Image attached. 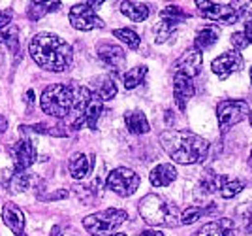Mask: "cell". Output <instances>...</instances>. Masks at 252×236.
I'll return each instance as SVG.
<instances>
[{
    "mask_svg": "<svg viewBox=\"0 0 252 236\" xmlns=\"http://www.w3.org/2000/svg\"><path fill=\"white\" fill-rule=\"evenodd\" d=\"M29 53L36 65L49 72H64L74 61L72 45L53 33L36 34L31 40Z\"/></svg>",
    "mask_w": 252,
    "mask_h": 236,
    "instance_id": "1",
    "label": "cell"
},
{
    "mask_svg": "<svg viewBox=\"0 0 252 236\" xmlns=\"http://www.w3.org/2000/svg\"><path fill=\"white\" fill-rule=\"evenodd\" d=\"M160 144L171 161L179 164H196L207 157L209 142L198 134L187 130H164L160 134Z\"/></svg>",
    "mask_w": 252,
    "mask_h": 236,
    "instance_id": "2",
    "label": "cell"
},
{
    "mask_svg": "<svg viewBox=\"0 0 252 236\" xmlns=\"http://www.w3.org/2000/svg\"><path fill=\"white\" fill-rule=\"evenodd\" d=\"M139 215L153 227H175L179 223L177 206L157 193H149L139 202Z\"/></svg>",
    "mask_w": 252,
    "mask_h": 236,
    "instance_id": "3",
    "label": "cell"
},
{
    "mask_svg": "<svg viewBox=\"0 0 252 236\" xmlns=\"http://www.w3.org/2000/svg\"><path fill=\"white\" fill-rule=\"evenodd\" d=\"M75 116L72 121V127L75 130L81 127H89V129H96V123L104 112V102L96 97L94 93L87 87H79L77 93H74V108Z\"/></svg>",
    "mask_w": 252,
    "mask_h": 236,
    "instance_id": "4",
    "label": "cell"
},
{
    "mask_svg": "<svg viewBox=\"0 0 252 236\" xmlns=\"http://www.w3.org/2000/svg\"><path fill=\"white\" fill-rule=\"evenodd\" d=\"M42 112L53 118H66L74 108V91L63 83L45 87L40 97Z\"/></svg>",
    "mask_w": 252,
    "mask_h": 236,
    "instance_id": "5",
    "label": "cell"
},
{
    "mask_svg": "<svg viewBox=\"0 0 252 236\" xmlns=\"http://www.w3.org/2000/svg\"><path fill=\"white\" fill-rule=\"evenodd\" d=\"M128 219L125 210L109 208L104 212H96L93 215H87L83 219V227L93 236H111V233Z\"/></svg>",
    "mask_w": 252,
    "mask_h": 236,
    "instance_id": "6",
    "label": "cell"
},
{
    "mask_svg": "<svg viewBox=\"0 0 252 236\" xmlns=\"http://www.w3.org/2000/svg\"><path fill=\"white\" fill-rule=\"evenodd\" d=\"M102 6V2H83L75 4L70 8V23L77 31H94V29H104V21L98 17L96 10Z\"/></svg>",
    "mask_w": 252,
    "mask_h": 236,
    "instance_id": "7",
    "label": "cell"
},
{
    "mask_svg": "<svg viewBox=\"0 0 252 236\" xmlns=\"http://www.w3.org/2000/svg\"><path fill=\"white\" fill-rule=\"evenodd\" d=\"M251 106L245 100H222L217 104V118H219V127L220 132H228V130L237 125L239 121L249 116Z\"/></svg>",
    "mask_w": 252,
    "mask_h": 236,
    "instance_id": "8",
    "label": "cell"
},
{
    "mask_svg": "<svg viewBox=\"0 0 252 236\" xmlns=\"http://www.w3.org/2000/svg\"><path fill=\"white\" fill-rule=\"evenodd\" d=\"M105 183H107V187H109L113 193L119 195V197H132V195L137 191V187H139V183H141V178H139L132 168L119 166V168L109 172Z\"/></svg>",
    "mask_w": 252,
    "mask_h": 236,
    "instance_id": "9",
    "label": "cell"
},
{
    "mask_svg": "<svg viewBox=\"0 0 252 236\" xmlns=\"http://www.w3.org/2000/svg\"><path fill=\"white\" fill-rule=\"evenodd\" d=\"M196 8L200 10L201 17L211 19V21H219L224 25H231V23L239 21V11L237 6L231 4H219V2H207V0H198Z\"/></svg>",
    "mask_w": 252,
    "mask_h": 236,
    "instance_id": "10",
    "label": "cell"
},
{
    "mask_svg": "<svg viewBox=\"0 0 252 236\" xmlns=\"http://www.w3.org/2000/svg\"><path fill=\"white\" fill-rule=\"evenodd\" d=\"M243 65H245V61H243L241 53L235 51V49H230V51L222 53L220 57H217L211 63V70L219 76L220 79H228L231 74L239 72L243 68Z\"/></svg>",
    "mask_w": 252,
    "mask_h": 236,
    "instance_id": "11",
    "label": "cell"
},
{
    "mask_svg": "<svg viewBox=\"0 0 252 236\" xmlns=\"http://www.w3.org/2000/svg\"><path fill=\"white\" fill-rule=\"evenodd\" d=\"M201 65H203L201 51H198L196 47H190L175 61L173 72H175V76H187L192 79L201 72Z\"/></svg>",
    "mask_w": 252,
    "mask_h": 236,
    "instance_id": "12",
    "label": "cell"
},
{
    "mask_svg": "<svg viewBox=\"0 0 252 236\" xmlns=\"http://www.w3.org/2000/svg\"><path fill=\"white\" fill-rule=\"evenodd\" d=\"M13 161H15V170L27 172L36 162V146L31 138H21L15 148H13Z\"/></svg>",
    "mask_w": 252,
    "mask_h": 236,
    "instance_id": "13",
    "label": "cell"
},
{
    "mask_svg": "<svg viewBox=\"0 0 252 236\" xmlns=\"http://www.w3.org/2000/svg\"><path fill=\"white\" fill-rule=\"evenodd\" d=\"M98 59H100L107 68H111L113 72H119L126 63L125 49L115 45V43H107V42L98 45Z\"/></svg>",
    "mask_w": 252,
    "mask_h": 236,
    "instance_id": "14",
    "label": "cell"
},
{
    "mask_svg": "<svg viewBox=\"0 0 252 236\" xmlns=\"http://www.w3.org/2000/svg\"><path fill=\"white\" fill-rule=\"evenodd\" d=\"M2 219L6 227L10 229L15 236L25 235V215H23L21 208L13 202H6L2 206Z\"/></svg>",
    "mask_w": 252,
    "mask_h": 236,
    "instance_id": "15",
    "label": "cell"
},
{
    "mask_svg": "<svg viewBox=\"0 0 252 236\" xmlns=\"http://www.w3.org/2000/svg\"><path fill=\"white\" fill-rule=\"evenodd\" d=\"M196 89H194V83L192 79L187 78V76H175L173 78V98L177 102L179 110H185L187 108V102L194 97Z\"/></svg>",
    "mask_w": 252,
    "mask_h": 236,
    "instance_id": "16",
    "label": "cell"
},
{
    "mask_svg": "<svg viewBox=\"0 0 252 236\" xmlns=\"http://www.w3.org/2000/svg\"><path fill=\"white\" fill-rule=\"evenodd\" d=\"M149 180L155 187H166L177 180V168L173 164H158L157 168L151 170Z\"/></svg>",
    "mask_w": 252,
    "mask_h": 236,
    "instance_id": "17",
    "label": "cell"
},
{
    "mask_svg": "<svg viewBox=\"0 0 252 236\" xmlns=\"http://www.w3.org/2000/svg\"><path fill=\"white\" fill-rule=\"evenodd\" d=\"M125 123L126 129L130 134H147L151 127H149V121L145 118V114L141 110H130L125 114Z\"/></svg>",
    "mask_w": 252,
    "mask_h": 236,
    "instance_id": "18",
    "label": "cell"
},
{
    "mask_svg": "<svg viewBox=\"0 0 252 236\" xmlns=\"http://www.w3.org/2000/svg\"><path fill=\"white\" fill-rule=\"evenodd\" d=\"M198 236H233V221L226 217L211 221L198 231Z\"/></svg>",
    "mask_w": 252,
    "mask_h": 236,
    "instance_id": "19",
    "label": "cell"
},
{
    "mask_svg": "<svg viewBox=\"0 0 252 236\" xmlns=\"http://www.w3.org/2000/svg\"><path fill=\"white\" fill-rule=\"evenodd\" d=\"M219 187H220V176H217L215 172L207 170L203 176H201V180L198 182V185H196L194 195L203 198V197L215 195L217 191H219Z\"/></svg>",
    "mask_w": 252,
    "mask_h": 236,
    "instance_id": "20",
    "label": "cell"
},
{
    "mask_svg": "<svg viewBox=\"0 0 252 236\" xmlns=\"http://www.w3.org/2000/svg\"><path fill=\"white\" fill-rule=\"evenodd\" d=\"M93 93H94L102 102H104V100H111V98L117 95L115 81H113L111 78H107V76H100V78H96L94 83H93Z\"/></svg>",
    "mask_w": 252,
    "mask_h": 236,
    "instance_id": "21",
    "label": "cell"
},
{
    "mask_svg": "<svg viewBox=\"0 0 252 236\" xmlns=\"http://www.w3.org/2000/svg\"><path fill=\"white\" fill-rule=\"evenodd\" d=\"M68 170H70V176L74 180H83L85 176L91 170V161L85 153H74L70 157V162H68Z\"/></svg>",
    "mask_w": 252,
    "mask_h": 236,
    "instance_id": "22",
    "label": "cell"
},
{
    "mask_svg": "<svg viewBox=\"0 0 252 236\" xmlns=\"http://www.w3.org/2000/svg\"><path fill=\"white\" fill-rule=\"evenodd\" d=\"M121 11L136 23L145 21L149 17V6L143 2H121Z\"/></svg>",
    "mask_w": 252,
    "mask_h": 236,
    "instance_id": "23",
    "label": "cell"
},
{
    "mask_svg": "<svg viewBox=\"0 0 252 236\" xmlns=\"http://www.w3.org/2000/svg\"><path fill=\"white\" fill-rule=\"evenodd\" d=\"M219 36H220V31H219V29H215V27L201 29L200 33L196 34V38H194V47H196L198 51L209 49V47H213V45L217 43Z\"/></svg>",
    "mask_w": 252,
    "mask_h": 236,
    "instance_id": "24",
    "label": "cell"
},
{
    "mask_svg": "<svg viewBox=\"0 0 252 236\" xmlns=\"http://www.w3.org/2000/svg\"><path fill=\"white\" fill-rule=\"evenodd\" d=\"M245 189V182L239 178H230V176H220V187L219 193L222 195V198H233Z\"/></svg>",
    "mask_w": 252,
    "mask_h": 236,
    "instance_id": "25",
    "label": "cell"
},
{
    "mask_svg": "<svg viewBox=\"0 0 252 236\" xmlns=\"http://www.w3.org/2000/svg\"><path fill=\"white\" fill-rule=\"evenodd\" d=\"M59 8H61V2H32L29 6V17L32 21H38L45 13L59 10Z\"/></svg>",
    "mask_w": 252,
    "mask_h": 236,
    "instance_id": "26",
    "label": "cell"
},
{
    "mask_svg": "<svg viewBox=\"0 0 252 236\" xmlns=\"http://www.w3.org/2000/svg\"><path fill=\"white\" fill-rule=\"evenodd\" d=\"M0 43L10 47L13 53H19V33H17V27H4V29H0Z\"/></svg>",
    "mask_w": 252,
    "mask_h": 236,
    "instance_id": "27",
    "label": "cell"
},
{
    "mask_svg": "<svg viewBox=\"0 0 252 236\" xmlns=\"http://www.w3.org/2000/svg\"><path fill=\"white\" fill-rule=\"evenodd\" d=\"M213 208H201V206H190L187 210H183L181 214H179V221L183 223V225H192V223H196L200 217L203 215H209V212Z\"/></svg>",
    "mask_w": 252,
    "mask_h": 236,
    "instance_id": "28",
    "label": "cell"
},
{
    "mask_svg": "<svg viewBox=\"0 0 252 236\" xmlns=\"http://www.w3.org/2000/svg\"><path fill=\"white\" fill-rule=\"evenodd\" d=\"M189 17V13L183 8H179V6H166L160 13V21H168L171 25H179V23L187 21Z\"/></svg>",
    "mask_w": 252,
    "mask_h": 236,
    "instance_id": "29",
    "label": "cell"
},
{
    "mask_svg": "<svg viewBox=\"0 0 252 236\" xmlns=\"http://www.w3.org/2000/svg\"><path fill=\"white\" fill-rule=\"evenodd\" d=\"M145 76H147V66H136L132 70H128L125 74V87L130 91V89H136L137 85H141L145 81Z\"/></svg>",
    "mask_w": 252,
    "mask_h": 236,
    "instance_id": "30",
    "label": "cell"
},
{
    "mask_svg": "<svg viewBox=\"0 0 252 236\" xmlns=\"http://www.w3.org/2000/svg\"><path fill=\"white\" fill-rule=\"evenodd\" d=\"M113 34H115V38H119L123 43H126L130 49H139V45H141L139 34H137L136 31H132V29H115Z\"/></svg>",
    "mask_w": 252,
    "mask_h": 236,
    "instance_id": "31",
    "label": "cell"
},
{
    "mask_svg": "<svg viewBox=\"0 0 252 236\" xmlns=\"http://www.w3.org/2000/svg\"><path fill=\"white\" fill-rule=\"evenodd\" d=\"M31 176L27 174V172H17L13 174V178H11L10 185H8V189H10V193H21V191H27L29 187H31Z\"/></svg>",
    "mask_w": 252,
    "mask_h": 236,
    "instance_id": "32",
    "label": "cell"
},
{
    "mask_svg": "<svg viewBox=\"0 0 252 236\" xmlns=\"http://www.w3.org/2000/svg\"><path fill=\"white\" fill-rule=\"evenodd\" d=\"M237 221L245 233H252V204H243L237 208Z\"/></svg>",
    "mask_w": 252,
    "mask_h": 236,
    "instance_id": "33",
    "label": "cell"
},
{
    "mask_svg": "<svg viewBox=\"0 0 252 236\" xmlns=\"http://www.w3.org/2000/svg\"><path fill=\"white\" fill-rule=\"evenodd\" d=\"M175 29H177V25H171L168 21H160L155 27V40L157 43H164L166 40L171 38V34L175 33Z\"/></svg>",
    "mask_w": 252,
    "mask_h": 236,
    "instance_id": "34",
    "label": "cell"
},
{
    "mask_svg": "<svg viewBox=\"0 0 252 236\" xmlns=\"http://www.w3.org/2000/svg\"><path fill=\"white\" fill-rule=\"evenodd\" d=\"M231 43H233L235 51H243V49H247V47H249V42H247V38L243 36V33L231 34Z\"/></svg>",
    "mask_w": 252,
    "mask_h": 236,
    "instance_id": "35",
    "label": "cell"
},
{
    "mask_svg": "<svg viewBox=\"0 0 252 236\" xmlns=\"http://www.w3.org/2000/svg\"><path fill=\"white\" fill-rule=\"evenodd\" d=\"M11 15H13V10H11V8H6L4 11H0V29H4V27L11 21Z\"/></svg>",
    "mask_w": 252,
    "mask_h": 236,
    "instance_id": "36",
    "label": "cell"
},
{
    "mask_svg": "<svg viewBox=\"0 0 252 236\" xmlns=\"http://www.w3.org/2000/svg\"><path fill=\"white\" fill-rule=\"evenodd\" d=\"M243 36L247 38V42H249V45L252 43V19H249V21L245 23V31H243Z\"/></svg>",
    "mask_w": 252,
    "mask_h": 236,
    "instance_id": "37",
    "label": "cell"
},
{
    "mask_svg": "<svg viewBox=\"0 0 252 236\" xmlns=\"http://www.w3.org/2000/svg\"><path fill=\"white\" fill-rule=\"evenodd\" d=\"M139 236H164V235H162L160 231H151V229H149V231H143Z\"/></svg>",
    "mask_w": 252,
    "mask_h": 236,
    "instance_id": "38",
    "label": "cell"
},
{
    "mask_svg": "<svg viewBox=\"0 0 252 236\" xmlns=\"http://www.w3.org/2000/svg\"><path fill=\"white\" fill-rule=\"evenodd\" d=\"M25 100H27V104H31V106H32V102H34V91H27Z\"/></svg>",
    "mask_w": 252,
    "mask_h": 236,
    "instance_id": "39",
    "label": "cell"
},
{
    "mask_svg": "<svg viewBox=\"0 0 252 236\" xmlns=\"http://www.w3.org/2000/svg\"><path fill=\"white\" fill-rule=\"evenodd\" d=\"M6 129H8V123H6V119L0 116V132H4Z\"/></svg>",
    "mask_w": 252,
    "mask_h": 236,
    "instance_id": "40",
    "label": "cell"
},
{
    "mask_svg": "<svg viewBox=\"0 0 252 236\" xmlns=\"http://www.w3.org/2000/svg\"><path fill=\"white\" fill-rule=\"evenodd\" d=\"M51 236H63V229H61V227H53Z\"/></svg>",
    "mask_w": 252,
    "mask_h": 236,
    "instance_id": "41",
    "label": "cell"
},
{
    "mask_svg": "<svg viewBox=\"0 0 252 236\" xmlns=\"http://www.w3.org/2000/svg\"><path fill=\"white\" fill-rule=\"evenodd\" d=\"M249 121H251V127H252V110L249 112Z\"/></svg>",
    "mask_w": 252,
    "mask_h": 236,
    "instance_id": "42",
    "label": "cell"
},
{
    "mask_svg": "<svg viewBox=\"0 0 252 236\" xmlns=\"http://www.w3.org/2000/svg\"><path fill=\"white\" fill-rule=\"evenodd\" d=\"M249 164L252 166V153H251V157H249Z\"/></svg>",
    "mask_w": 252,
    "mask_h": 236,
    "instance_id": "43",
    "label": "cell"
},
{
    "mask_svg": "<svg viewBox=\"0 0 252 236\" xmlns=\"http://www.w3.org/2000/svg\"><path fill=\"white\" fill-rule=\"evenodd\" d=\"M2 59H4V55H2V51H0V65H2Z\"/></svg>",
    "mask_w": 252,
    "mask_h": 236,
    "instance_id": "44",
    "label": "cell"
},
{
    "mask_svg": "<svg viewBox=\"0 0 252 236\" xmlns=\"http://www.w3.org/2000/svg\"><path fill=\"white\" fill-rule=\"evenodd\" d=\"M251 83H252V68H251Z\"/></svg>",
    "mask_w": 252,
    "mask_h": 236,
    "instance_id": "45",
    "label": "cell"
},
{
    "mask_svg": "<svg viewBox=\"0 0 252 236\" xmlns=\"http://www.w3.org/2000/svg\"><path fill=\"white\" fill-rule=\"evenodd\" d=\"M111 236H126V235H111Z\"/></svg>",
    "mask_w": 252,
    "mask_h": 236,
    "instance_id": "46",
    "label": "cell"
},
{
    "mask_svg": "<svg viewBox=\"0 0 252 236\" xmlns=\"http://www.w3.org/2000/svg\"><path fill=\"white\" fill-rule=\"evenodd\" d=\"M21 236H27V235H21Z\"/></svg>",
    "mask_w": 252,
    "mask_h": 236,
    "instance_id": "47",
    "label": "cell"
}]
</instances>
